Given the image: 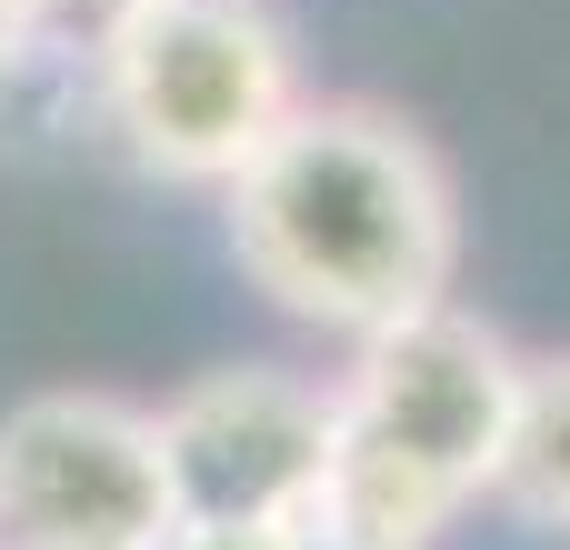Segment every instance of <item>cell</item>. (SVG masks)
<instances>
[{"label":"cell","mask_w":570,"mask_h":550,"mask_svg":"<svg viewBox=\"0 0 570 550\" xmlns=\"http://www.w3.org/2000/svg\"><path fill=\"white\" fill-rule=\"evenodd\" d=\"M240 281L341 341H371L461 281L451 160L381 100H301L220 190Z\"/></svg>","instance_id":"6da1fadb"},{"label":"cell","mask_w":570,"mask_h":550,"mask_svg":"<svg viewBox=\"0 0 570 550\" xmlns=\"http://www.w3.org/2000/svg\"><path fill=\"white\" fill-rule=\"evenodd\" d=\"M521 371L531 361L461 301L351 341V371L331 381V481L311 521L371 550H431L501 491Z\"/></svg>","instance_id":"7a4b0ae2"},{"label":"cell","mask_w":570,"mask_h":550,"mask_svg":"<svg viewBox=\"0 0 570 550\" xmlns=\"http://www.w3.org/2000/svg\"><path fill=\"white\" fill-rule=\"evenodd\" d=\"M110 140L180 190H230L311 100L271 0H120L90 30Z\"/></svg>","instance_id":"3957f363"},{"label":"cell","mask_w":570,"mask_h":550,"mask_svg":"<svg viewBox=\"0 0 570 550\" xmlns=\"http://www.w3.org/2000/svg\"><path fill=\"white\" fill-rule=\"evenodd\" d=\"M180 531L160 421L120 391H30L0 411V550H160Z\"/></svg>","instance_id":"277c9868"},{"label":"cell","mask_w":570,"mask_h":550,"mask_svg":"<svg viewBox=\"0 0 570 550\" xmlns=\"http://www.w3.org/2000/svg\"><path fill=\"white\" fill-rule=\"evenodd\" d=\"M160 461L180 521L220 531H291L321 511L331 481V381L281 371V361H230L180 381L160 411Z\"/></svg>","instance_id":"5b68a950"},{"label":"cell","mask_w":570,"mask_h":550,"mask_svg":"<svg viewBox=\"0 0 570 550\" xmlns=\"http://www.w3.org/2000/svg\"><path fill=\"white\" fill-rule=\"evenodd\" d=\"M491 501L531 531H570V351L521 371V421H511V461Z\"/></svg>","instance_id":"8992f818"},{"label":"cell","mask_w":570,"mask_h":550,"mask_svg":"<svg viewBox=\"0 0 570 550\" xmlns=\"http://www.w3.org/2000/svg\"><path fill=\"white\" fill-rule=\"evenodd\" d=\"M160 550H271V531H220V521H180Z\"/></svg>","instance_id":"52a82bcc"},{"label":"cell","mask_w":570,"mask_h":550,"mask_svg":"<svg viewBox=\"0 0 570 550\" xmlns=\"http://www.w3.org/2000/svg\"><path fill=\"white\" fill-rule=\"evenodd\" d=\"M271 550H371V541H351L331 521H291V531H271Z\"/></svg>","instance_id":"ba28073f"},{"label":"cell","mask_w":570,"mask_h":550,"mask_svg":"<svg viewBox=\"0 0 570 550\" xmlns=\"http://www.w3.org/2000/svg\"><path fill=\"white\" fill-rule=\"evenodd\" d=\"M10 10H20L30 30H40V20H100V0H10Z\"/></svg>","instance_id":"9c48e42d"},{"label":"cell","mask_w":570,"mask_h":550,"mask_svg":"<svg viewBox=\"0 0 570 550\" xmlns=\"http://www.w3.org/2000/svg\"><path fill=\"white\" fill-rule=\"evenodd\" d=\"M20 50H30V20H20V10L0 0V80H10V60H20Z\"/></svg>","instance_id":"30bf717a"},{"label":"cell","mask_w":570,"mask_h":550,"mask_svg":"<svg viewBox=\"0 0 570 550\" xmlns=\"http://www.w3.org/2000/svg\"><path fill=\"white\" fill-rule=\"evenodd\" d=\"M110 10H120V0H100V20H110ZM100 20H90V30H100Z\"/></svg>","instance_id":"8fae6325"}]
</instances>
